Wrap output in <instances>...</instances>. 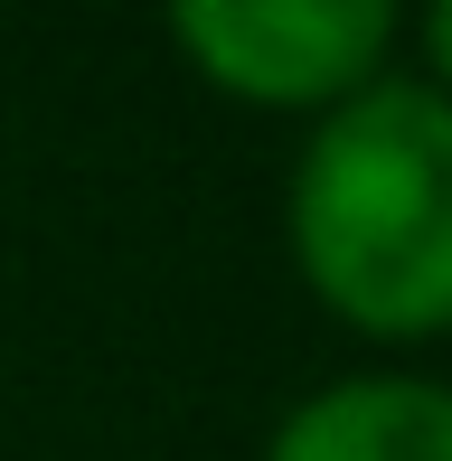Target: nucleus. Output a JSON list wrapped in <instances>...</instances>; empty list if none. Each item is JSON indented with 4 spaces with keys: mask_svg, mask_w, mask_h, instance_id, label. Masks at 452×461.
<instances>
[{
    "mask_svg": "<svg viewBox=\"0 0 452 461\" xmlns=\"http://www.w3.org/2000/svg\"><path fill=\"white\" fill-rule=\"evenodd\" d=\"M293 255L330 311L386 339L452 321V95L367 76L293 170Z\"/></svg>",
    "mask_w": 452,
    "mask_h": 461,
    "instance_id": "obj_1",
    "label": "nucleus"
},
{
    "mask_svg": "<svg viewBox=\"0 0 452 461\" xmlns=\"http://www.w3.org/2000/svg\"><path fill=\"white\" fill-rule=\"evenodd\" d=\"M170 29L226 95L339 104L377 76L396 10L386 0H179Z\"/></svg>",
    "mask_w": 452,
    "mask_h": 461,
    "instance_id": "obj_2",
    "label": "nucleus"
},
{
    "mask_svg": "<svg viewBox=\"0 0 452 461\" xmlns=\"http://www.w3.org/2000/svg\"><path fill=\"white\" fill-rule=\"evenodd\" d=\"M264 461H452V386L434 376H339L283 414Z\"/></svg>",
    "mask_w": 452,
    "mask_h": 461,
    "instance_id": "obj_3",
    "label": "nucleus"
},
{
    "mask_svg": "<svg viewBox=\"0 0 452 461\" xmlns=\"http://www.w3.org/2000/svg\"><path fill=\"white\" fill-rule=\"evenodd\" d=\"M424 38H434V67L452 76V0H443V10H434V19H424Z\"/></svg>",
    "mask_w": 452,
    "mask_h": 461,
    "instance_id": "obj_4",
    "label": "nucleus"
}]
</instances>
